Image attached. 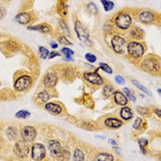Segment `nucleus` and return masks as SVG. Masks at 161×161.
Returning a JSON list of instances; mask_svg holds the SVG:
<instances>
[{"instance_id": "nucleus-1", "label": "nucleus", "mask_w": 161, "mask_h": 161, "mask_svg": "<svg viewBox=\"0 0 161 161\" xmlns=\"http://www.w3.org/2000/svg\"><path fill=\"white\" fill-rule=\"evenodd\" d=\"M75 30L78 38L81 42L87 46L92 45V42L90 39L88 29L79 21H77L75 24Z\"/></svg>"}, {"instance_id": "nucleus-2", "label": "nucleus", "mask_w": 161, "mask_h": 161, "mask_svg": "<svg viewBox=\"0 0 161 161\" xmlns=\"http://www.w3.org/2000/svg\"><path fill=\"white\" fill-rule=\"evenodd\" d=\"M127 51L131 57L134 59H138L144 54L143 46L137 42H131L127 47Z\"/></svg>"}, {"instance_id": "nucleus-3", "label": "nucleus", "mask_w": 161, "mask_h": 161, "mask_svg": "<svg viewBox=\"0 0 161 161\" xmlns=\"http://www.w3.org/2000/svg\"><path fill=\"white\" fill-rule=\"evenodd\" d=\"M111 45L114 51L120 54H123L125 52L127 47L126 40L119 36L113 37L111 40Z\"/></svg>"}, {"instance_id": "nucleus-4", "label": "nucleus", "mask_w": 161, "mask_h": 161, "mask_svg": "<svg viewBox=\"0 0 161 161\" xmlns=\"http://www.w3.org/2000/svg\"><path fill=\"white\" fill-rule=\"evenodd\" d=\"M132 19L130 15L127 14H121L118 15L115 19V24L121 30H127L132 24Z\"/></svg>"}, {"instance_id": "nucleus-5", "label": "nucleus", "mask_w": 161, "mask_h": 161, "mask_svg": "<svg viewBox=\"0 0 161 161\" xmlns=\"http://www.w3.org/2000/svg\"><path fill=\"white\" fill-rule=\"evenodd\" d=\"M143 69L149 72H157L159 69V65L157 60L153 57L146 58L142 63Z\"/></svg>"}, {"instance_id": "nucleus-6", "label": "nucleus", "mask_w": 161, "mask_h": 161, "mask_svg": "<svg viewBox=\"0 0 161 161\" xmlns=\"http://www.w3.org/2000/svg\"><path fill=\"white\" fill-rule=\"evenodd\" d=\"M32 82V78L30 76L23 75L15 81L14 87L18 91H22L29 88Z\"/></svg>"}, {"instance_id": "nucleus-7", "label": "nucleus", "mask_w": 161, "mask_h": 161, "mask_svg": "<svg viewBox=\"0 0 161 161\" xmlns=\"http://www.w3.org/2000/svg\"><path fill=\"white\" fill-rule=\"evenodd\" d=\"M46 155V149L40 143L34 144L32 149V157L35 161H40Z\"/></svg>"}, {"instance_id": "nucleus-8", "label": "nucleus", "mask_w": 161, "mask_h": 161, "mask_svg": "<svg viewBox=\"0 0 161 161\" xmlns=\"http://www.w3.org/2000/svg\"><path fill=\"white\" fill-rule=\"evenodd\" d=\"M84 79L90 83L95 85H102L104 81L100 75L96 72H90L84 74Z\"/></svg>"}, {"instance_id": "nucleus-9", "label": "nucleus", "mask_w": 161, "mask_h": 161, "mask_svg": "<svg viewBox=\"0 0 161 161\" xmlns=\"http://www.w3.org/2000/svg\"><path fill=\"white\" fill-rule=\"evenodd\" d=\"M22 135L23 139L26 142H31L34 140L36 136V131L32 126H26L22 132Z\"/></svg>"}, {"instance_id": "nucleus-10", "label": "nucleus", "mask_w": 161, "mask_h": 161, "mask_svg": "<svg viewBox=\"0 0 161 161\" xmlns=\"http://www.w3.org/2000/svg\"><path fill=\"white\" fill-rule=\"evenodd\" d=\"M58 78L57 76L53 72H48L44 78V86L46 88H52L57 84Z\"/></svg>"}, {"instance_id": "nucleus-11", "label": "nucleus", "mask_w": 161, "mask_h": 161, "mask_svg": "<svg viewBox=\"0 0 161 161\" xmlns=\"http://www.w3.org/2000/svg\"><path fill=\"white\" fill-rule=\"evenodd\" d=\"M14 151L17 156L23 158L27 156L29 151V149L28 147L24 143L20 142L16 144Z\"/></svg>"}, {"instance_id": "nucleus-12", "label": "nucleus", "mask_w": 161, "mask_h": 161, "mask_svg": "<svg viewBox=\"0 0 161 161\" xmlns=\"http://www.w3.org/2000/svg\"><path fill=\"white\" fill-rule=\"evenodd\" d=\"M139 19L142 23L148 24L154 20V15L149 11H143L139 15Z\"/></svg>"}, {"instance_id": "nucleus-13", "label": "nucleus", "mask_w": 161, "mask_h": 161, "mask_svg": "<svg viewBox=\"0 0 161 161\" xmlns=\"http://www.w3.org/2000/svg\"><path fill=\"white\" fill-rule=\"evenodd\" d=\"M48 148L52 154L57 155L60 152L61 146L60 142L57 141L50 140L48 142Z\"/></svg>"}, {"instance_id": "nucleus-14", "label": "nucleus", "mask_w": 161, "mask_h": 161, "mask_svg": "<svg viewBox=\"0 0 161 161\" xmlns=\"http://www.w3.org/2000/svg\"><path fill=\"white\" fill-rule=\"evenodd\" d=\"M115 96V100L117 104L120 105H125L128 103V100L126 97L120 91H117L115 92L114 94Z\"/></svg>"}, {"instance_id": "nucleus-15", "label": "nucleus", "mask_w": 161, "mask_h": 161, "mask_svg": "<svg viewBox=\"0 0 161 161\" xmlns=\"http://www.w3.org/2000/svg\"><path fill=\"white\" fill-rule=\"evenodd\" d=\"M45 108L48 111L55 115H59L62 111L61 107L59 105L53 103H48L46 104Z\"/></svg>"}, {"instance_id": "nucleus-16", "label": "nucleus", "mask_w": 161, "mask_h": 161, "mask_svg": "<svg viewBox=\"0 0 161 161\" xmlns=\"http://www.w3.org/2000/svg\"><path fill=\"white\" fill-rule=\"evenodd\" d=\"M122 121L115 118H110L105 121V124L109 127L119 128L122 125Z\"/></svg>"}, {"instance_id": "nucleus-17", "label": "nucleus", "mask_w": 161, "mask_h": 161, "mask_svg": "<svg viewBox=\"0 0 161 161\" xmlns=\"http://www.w3.org/2000/svg\"><path fill=\"white\" fill-rule=\"evenodd\" d=\"M131 36L135 39L140 40L144 37V32L139 27H134L131 32Z\"/></svg>"}, {"instance_id": "nucleus-18", "label": "nucleus", "mask_w": 161, "mask_h": 161, "mask_svg": "<svg viewBox=\"0 0 161 161\" xmlns=\"http://www.w3.org/2000/svg\"><path fill=\"white\" fill-rule=\"evenodd\" d=\"M16 19L21 24H26L29 23L31 18L27 13H23L17 15L16 17Z\"/></svg>"}, {"instance_id": "nucleus-19", "label": "nucleus", "mask_w": 161, "mask_h": 161, "mask_svg": "<svg viewBox=\"0 0 161 161\" xmlns=\"http://www.w3.org/2000/svg\"><path fill=\"white\" fill-rule=\"evenodd\" d=\"M120 116L123 119L129 120L133 117V115L131 110L129 107H125L121 109V112H120Z\"/></svg>"}, {"instance_id": "nucleus-20", "label": "nucleus", "mask_w": 161, "mask_h": 161, "mask_svg": "<svg viewBox=\"0 0 161 161\" xmlns=\"http://www.w3.org/2000/svg\"><path fill=\"white\" fill-rule=\"evenodd\" d=\"M114 158L112 155L106 153H102L97 155L95 161H113Z\"/></svg>"}, {"instance_id": "nucleus-21", "label": "nucleus", "mask_w": 161, "mask_h": 161, "mask_svg": "<svg viewBox=\"0 0 161 161\" xmlns=\"http://www.w3.org/2000/svg\"><path fill=\"white\" fill-rule=\"evenodd\" d=\"M61 51L64 54L66 55L65 59H63L64 60L66 61H73L74 60L71 58V55H73L74 54L73 50H72L67 47H63L62 48Z\"/></svg>"}, {"instance_id": "nucleus-22", "label": "nucleus", "mask_w": 161, "mask_h": 161, "mask_svg": "<svg viewBox=\"0 0 161 161\" xmlns=\"http://www.w3.org/2000/svg\"><path fill=\"white\" fill-rule=\"evenodd\" d=\"M28 29L34 31H37L42 32L44 33L48 32L50 31V29L47 27V26L45 25H39L32 27H29Z\"/></svg>"}, {"instance_id": "nucleus-23", "label": "nucleus", "mask_w": 161, "mask_h": 161, "mask_svg": "<svg viewBox=\"0 0 161 161\" xmlns=\"http://www.w3.org/2000/svg\"><path fill=\"white\" fill-rule=\"evenodd\" d=\"M101 3H102L104 9L106 11H109L113 9L115 4L112 1H107V0H101Z\"/></svg>"}, {"instance_id": "nucleus-24", "label": "nucleus", "mask_w": 161, "mask_h": 161, "mask_svg": "<svg viewBox=\"0 0 161 161\" xmlns=\"http://www.w3.org/2000/svg\"><path fill=\"white\" fill-rule=\"evenodd\" d=\"M6 135L11 140H15L17 138V133L16 130L13 127H9L6 131Z\"/></svg>"}, {"instance_id": "nucleus-25", "label": "nucleus", "mask_w": 161, "mask_h": 161, "mask_svg": "<svg viewBox=\"0 0 161 161\" xmlns=\"http://www.w3.org/2000/svg\"><path fill=\"white\" fill-rule=\"evenodd\" d=\"M74 158L75 161H84V155L83 151L78 149H76L74 151Z\"/></svg>"}, {"instance_id": "nucleus-26", "label": "nucleus", "mask_w": 161, "mask_h": 161, "mask_svg": "<svg viewBox=\"0 0 161 161\" xmlns=\"http://www.w3.org/2000/svg\"><path fill=\"white\" fill-rule=\"evenodd\" d=\"M132 82L134 86H135L136 88H138L139 90L142 91V92L146 93L147 94H148V95H151L150 91H149V90H148L145 87L142 86V84H141L138 81H136V80H132Z\"/></svg>"}, {"instance_id": "nucleus-27", "label": "nucleus", "mask_w": 161, "mask_h": 161, "mask_svg": "<svg viewBox=\"0 0 161 161\" xmlns=\"http://www.w3.org/2000/svg\"><path fill=\"white\" fill-rule=\"evenodd\" d=\"M38 98L42 102H46L48 101V99L50 98V96L48 94V92L46 91H44L39 93Z\"/></svg>"}, {"instance_id": "nucleus-28", "label": "nucleus", "mask_w": 161, "mask_h": 161, "mask_svg": "<svg viewBox=\"0 0 161 161\" xmlns=\"http://www.w3.org/2000/svg\"><path fill=\"white\" fill-rule=\"evenodd\" d=\"M87 8L89 12L92 15H96L98 13V9L94 3L91 2L88 4Z\"/></svg>"}, {"instance_id": "nucleus-29", "label": "nucleus", "mask_w": 161, "mask_h": 161, "mask_svg": "<svg viewBox=\"0 0 161 161\" xmlns=\"http://www.w3.org/2000/svg\"><path fill=\"white\" fill-rule=\"evenodd\" d=\"M99 68H101L102 70L105 72H106L107 73L109 74H112L113 73L112 69L111 67L109 66V65L103 62H100L99 63Z\"/></svg>"}, {"instance_id": "nucleus-30", "label": "nucleus", "mask_w": 161, "mask_h": 161, "mask_svg": "<svg viewBox=\"0 0 161 161\" xmlns=\"http://www.w3.org/2000/svg\"><path fill=\"white\" fill-rule=\"evenodd\" d=\"M30 115V113L29 112L25 110H21L16 113V117L18 118H23V119L26 118L28 117H29Z\"/></svg>"}, {"instance_id": "nucleus-31", "label": "nucleus", "mask_w": 161, "mask_h": 161, "mask_svg": "<svg viewBox=\"0 0 161 161\" xmlns=\"http://www.w3.org/2000/svg\"><path fill=\"white\" fill-rule=\"evenodd\" d=\"M39 51L40 58H42V59H46L49 54V51L48 50L42 46L39 47Z\"/></svg>"}, {"instance_id": "nucleus-32", "label": "nucleus", "mask_w": 161, "mask_h": 161, "mask_svg": "<svg viewBox=\"0 0 161 161\" xmlns=\"http://www.w3.org/2000/svg\"><path fill=\"white\" fill-rule=\"evenodd\" d=\"M123 91L125 92L126 94L127 95V96L129 98L131 101L133 102H135L136 101V97H135L134 95L132 94L131 91H130V89L126 87V88H123Z\"/></svg>"}, {"instance_id": "nucleus-33", "label": "nucleus", "mask_w": 161, "mask_h": 161, "mask_svg": "<svg viewBox=\"0 0 161 161\" xmlns=\"http://www.w3.org/2000/svg\"><path fill=\"white\" fill-rule=\"evenodd\" d=\"M85 58L90 63H94L96 61L97 57L95 55L93 54L92 53H88L85 55Z\"/></svg>"}, {"instance_id": "nucleus-34", "label": "nucleus", "mask_w": 161, "mask_h": 161, "mask_svg": "<svg viewBox=\"0 0 161 161\" xmlns=\"http://www.w3.org/2000/svg\"><path fill=\"white\" fill-rule=\"evenodd\" d=\"M112 92H113V88L111 86H107L105 87L104 89V93L105 95H107V96H110Z\"/></svg>"}, {"instance_id": "nucleus-35", "label": "nucleus", "mask_w": 161, "mask_h": 161, "mask_svg": "<svg viewBox=\"0 0 161 161\" xmlns=\"http://www.w3.org/2000/svg\"><path fill=\"white\" fill-rule=\"evenodd\" d=\"M59 41H60V43L66 45H72L71 42L68 40L67 38H66L64 36L60 37L59 38Z\"/></svg>"}, {"instance_id": "nucleus-36", "label": "nucleus", "mask_w": 161, "mask_h": 161, "mask_svg": "<svg viewBox=\"0 0 161 161\" xmlns=\"http://www.w3.org/2000/svg\"><path fill=\"white\" fill-rule=\"evenodd\" d=\"M139 143L140 145L141 149L144 151V147L148 144V141L145 139H141L139 140Z\"/></svg>"}, {"instance_id": "nucleus-37", "label": "nucleus", "mask_w": 161, "mask_h": 161, "mask_svg": "<svg viewBox=\"0 0 161 161\" xmlns=\"http://www.w3.org/2000/svg\"><path fill=\"white\" fill-rule=\"evenodd\" d=\"M142 122V119L140 118H138L134 123V125H133V127L136 129V130H139L141 128V123Z\"/></svg>"}, {"instance_id": "nucleus-38", "label": "nucleus", "mask_w": 161, "mask_h": 161, "mask_svg": "<svg viewBox=\"0 0 161 161\" xmlns=\"http://www.w3.org/2000/svg\"><path fill=\"white\" fill-rule=\"evenodd\" d=\"M115 82L118 84L120 85H123L125 83V80L121 76H117L115 78Z\"/></svg>"}, {"instance_id": "nucleus-39", "label": "nucleus", "mask_w": 161, "mask_h": 161, "mask_svg": "<svg viewBox=\"0 0 161 161\" xmlns=\"http://www.w3.org/2000/svg\"><path fill=\"white\" fill-rule=\"evenodd\" d=\"M6 48L8 50H14L16 48V45H13V42H7L6 44Z\"/></svg>"}, {"instance_id": "nucleus-40", "label": "nucleus", "mask_w": 161, "mask_h": 161, "mask_svg": "<svg viewBox=\"0 0 161 161\" xmlns=\"http://www.w3.org/2000/svg\"><path fill=\"white\" fill-rule=\"evenodd\" d=\"M139 113H140L141 115H146L148 113H149L148 110L146 108L144 107H139L138 110Z\"/></svg>"}, {"instance_id": "nucleus-41", "label": "nucleus", "mask_w": 161, "mask_h": 161, "mask_svg": "<svg viewBox=\"0 0 161 161\" xmlns=\"http://www.w3.org/2000/svg\"><path fill=\"white\" fill-rule=\"evenodd\" d=\"M6 14V9L3 7L0 6V19H2L4 18Z\"/></svg>"}, {"instance_id": "nucleus-42", "label": "nucleus", "mask_w": 161, "mask_h": 161, "mask_svg": "<svg viewBox=\"0 0 161 161\" xmlns=\"http://www.w3.org/2000/svg\"><path fill=\"white\" fill-rule=\"evenodd\" d=\"M61 56V54L59 53V52H56V51H52L50 53V54H49V59H51L54 58L55 57H60Z\"/></svg>"}, {"instance_id": "nucleus-43", "label": "nucleus", "mask_w": 161, "mask_h": 161, "mask_svg": "<svg viewBox=\"0 0 161 161\" xmlns=\"http://www.w3.org/2000/svg\"><path fill=\"white\" fill-rule=\"evenodd\" d=\"M50 46H51V47L53 48V49H55V48H57L58 47V45L57 43L54 42H52V43H51V44H50Z\"/></svg>"}, {"instance_id": "nucleus-44", "label": "nucleus", "mask_w": 161, "mask_h": 161, "mask_svg": "<svg viewBox=\"0 0 161 161\" xmlns=\"http://www.w3.org/2000/svg\"><path fill=\"white\" fill-rule=\"evenodd\" d=\"M155 113L157 114V115L159 117H161V110L159 109H156L155 110Z\"/></svg>"}, {"instance_id": "nucleus-45", "label": "nucleus", "mask_w": 161, "mask_h": 161, "mask_svg": "<svg viewBox=\"0 0 161 161\" xmlns=\"http://www.w3.org/2000/svg\"><path fill=\"white\" fill-rule=\"evenodd\" d=\"M109 142H111V143H112L113 144H115V145L117 144V143H116L115 141L113 140H111V139H110V140H109Z\"/></svg>"}, {"instance_id": "nucleus-46", "label": "nucleus", "mask_w": 161, "mask_h": 161, "mask_svg": "<svg viewBox=\"0 0 161 161\" xmlns=\"http://www.w3.org/2000/svg\"><path fill=\"white\" fill-rule=\"evenodd\" d=\"M62 10H65V11H66V10L65 9H62ZM62 11L63 13V14H64L65 15V11Z\"/></svg>"}, {"instance_id": "nucleus-47", "label": "nucleus", "mask_w": 161, "mask_h": 161, "mask_svg": "<svg viewBox=\"0 0 161 161\" xmlns=\"http://www.w3.org/2000/svg\"><path fill=\"white\" fill-rule=\"evenodd\" d=\"M158 92H159V94L161 93V89H159L158 90Z\"/></svg>"}]
</instances>
